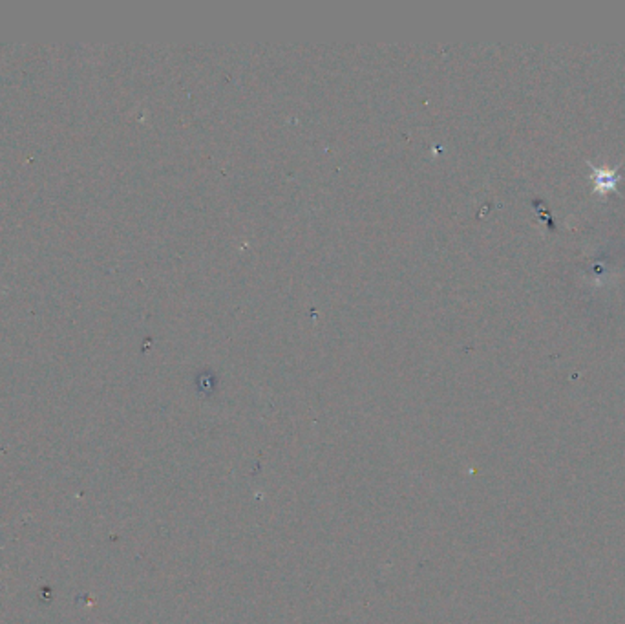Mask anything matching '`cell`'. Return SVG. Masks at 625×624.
I'll return each instance as SVG.
<instances>
[{
	"instance_id": "cell-1",
	"label": "cell",
	"mask_w": 625,
	"mask_h": 624,
	"mask_svg": "<svg viewBox=\"0 0 625 624\" xmlns=\"http://www.w3.org/2000/svg\"><path fill=\"white\" fill-rule=\"evenodd\" d=\"M589 167L592 169V182H594V193L605 194L611 190H616V183L620 180L618 176V167L604 169V167H596L589 161Z\"/></svg>"
}]
</instances>
